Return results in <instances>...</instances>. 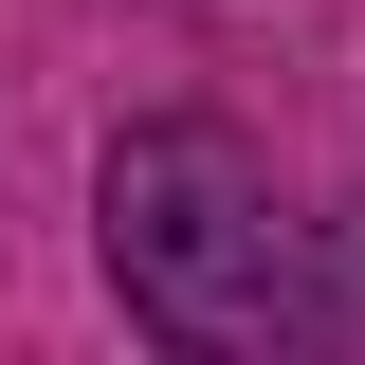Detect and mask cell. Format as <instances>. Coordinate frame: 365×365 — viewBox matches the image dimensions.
Listing matches in <instances>:
<instances>
[{
  "instance_id": "obj_1",
  "label": "cell",
  "mask_w": 365,
  "mask_h": 365,
  "mask_svg": "<svg viewBox=\"0 0 365 365\" xmlns=\"http://www.w3.org/2000/svg\"><path fill=\"white\" fill-rule=\"evenodd\" d=\"M110 274L165 347H274L311 311L292 220H274V165L237 128H128L110 146Z\"/></svg>"
}]
</instances>
